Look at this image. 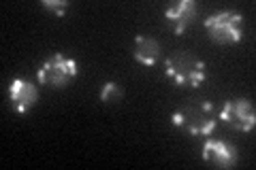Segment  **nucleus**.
<instances>
[{"label":"nucleus","instance_id":"6","mask_svg":"<svg viewBox=\"0 0 256 170\" xmlns=\"http://www.w3.org/2000/svg\"><path fill=\"white\" fill-rule=\"evenodd\" d=\"M196 15H198V4L192 2V0H178V2L169 4L164 9V19L173 26V32L178 36H182L192 26Z\"/></svg>","mask_w":256,"mask_h":170},{"label":"nucleus","instance_id":"4","mask_svg":"<svg viewBox=\"0 0 256 170\" xmlns=\"http://www.w3.org/2000/svg\"><path fill=\"white\" fill-rule=\"evenodd\" d=\"M205 30L218 45H235L244 38V15L237 11H218L205 19Z\"/></svg>","mask_w":256,"mask_h":170},{"label":"nucleus","instance_id":"7","mask_svg":"<svg viewBox=\"0 0 256 170\" xmlns=\"http://www.w3.org/2000/svg\"><path fill=\"white\" fill-rule=\"evenodd\" d=\"M9 100L13 104L15 113L20 115H26V113L32 111V107L38 100V90L34 83H30L26 79H13L9 83Z\"/></svg>","mask_w":256,"mask_h":170},{"label":"nucleus","instance_id":"2","mask_svg":"<svg viewBox=\"0 0 256 170\" xmlns=\"http://www.w3.org/2000/svg\"><path fill=\"white\" fill-rule=\"evenodd\" d=\"M166 77L175 81L180 87H198L207 79V66L201 58L188 51H175L164 60Z\"/></svg>","mask_w":256,"mask_h":170},{"label":"nucleus","instance_id":"11","mask_svg":"<svg viewBox=\"0 0 256 170\" xmlns=\"http://www.w3.org/2000/svg\"><path fill=\"white\" fill-rule=\"evenodd\" d=\"M41 6L47 11H52L56 17H64V13H66V9H68V2L66 0H43Z\"/></svg>","mask_w":256,"mask_h":170},{"label":"nucleus","instance_id":"8","mask_svg":"<svg viewBox=\"0 0 256 170\" xmlns=\"http://www.w3.org/2000/svg\"><path fill=\"white\" fill-rule=\"evenodd\" d=\"M237 149L226 141L207 139L203 145V160L212 166L218 168H230L237 164Z\"/></svg>","mask_w":256,"mask_h":170},{"label":"nucleus","instance_id":"1","mask_svg":"<svg viewBox=\"0 0 256 170\" xmlns=\"http://www.w3.org/2000/svg\"><path fill=\"white\" fill-rule=\"evenodd\" d=\"M173 126L182 128L184 132L190 136H210L216 126H218V113L214 111V104L210 100H198V102H188L186 107L175 111L171 115Z\"/></svg>","mask_w":256,"mask_h":170},{"label":"nucleus","instance_id":"5","mask_svg":"<svg viewBox=\"0 0 256 170\" xmlns=\"http://www.w3.org/2000/svg\"><path fill=\"white\" fill-rule=\"evenodd\" d=\"M218 119H222L226 126L235 128L239 132H252L256 126V111L254 104L248 98H233L222 104L218 113Z\"/></svg>","mask_w":256,"mask_h":170},{"label":"nucleus","instance_id":"3","mask_svg":"<svg viewBox=\"0 0 256 170\" xmlns=\"http://www.w3.org/2000/svg\"><path fill=\"white\" fill-rule=\"evenodd\" d=\"M77 75H79L77 60L68 58V55H64V53L50 55L36 70L38 83L50 87V90H62V87H66Z\"/></svg>","mask_w":256,"mask_h":170},{"label":"nucleus","instance_id":"9","mask_svg":"<svg viewBox=\"0 0 256 170\" xmlns=\"http://www.w3.org/2000/svg\"><path fill=\"white\" fill-rule=\"evenodd\" d=\"M160 43L156 38L152 36H143L139 34L137 38H134V49H132V55L134 60H137L139 64H143V66H156L158 60H160Z\"/></svg>","mask_w":256,"mask_h":170},{"label":"nucleus","instance_id":"10","mask_svg":"<svg viewBox=\"0 0 256 170\" xmlns=\"http://www.w3.org/2000/svg\"><path fill=\"white\" fill-rule=\"evenodd\" d=\"M124 98V90L120 87L118 83H114V81H107L105 85H102L100 90V100L107 102V104H116Z\"/></svg>","mask_w":256,"mask_h":170}]
</instances>
